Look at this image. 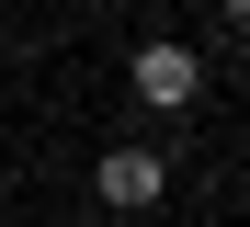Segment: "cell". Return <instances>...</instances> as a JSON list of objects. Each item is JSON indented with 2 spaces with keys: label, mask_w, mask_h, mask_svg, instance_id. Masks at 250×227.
I'll use <instances>...</instances> for the list:
<instances>
[{
  "label": "cell",
  "mask_w": 250,
  "mask_h": 227,
  "mask_svg": "<svg viewBox=\"0 0 250 227\" xmlns=\"http://www.w3.org/2000/svg\"><path fill=\"white\" fill-rule=\"evenodd\" d=\"M91 193H103L114 216H148L159 193H171V148H148V136H125V148H103V159H91Z\"/></svg>",
  "instance_id": "cell-1"
},
{
  "label": "cell",
  "mask_w": 250,
  "mask_h": 227,
  "mask_svg": "<svg viewBox=\"0 0 250 227\" xmlns=\"http://www.w3.org/2000/svg\"><path fill=\"white\" fill-rule=\"evenodd\" d=\"M125 91H137L148 114H193V103H205V57H193V45H171V34H148L137 68H125Z\"/></svg>",
  "instance_id": "cell-2"
},
{
  "label": "cell",
  "mask_w": 250,
  "mask_h": 227,
  "mask_svg": "<svg viewBox=\"0 0 250 227\" xmlns=\"http://www.w3.org/2000/svg\"><path fill=\"white\" fill-rule=\"evenodd\" d=\"M216 12H228V34H250V0H216Z\"/></svg>",
  "instance_id": "cell-3"
}]
</instances>
